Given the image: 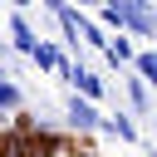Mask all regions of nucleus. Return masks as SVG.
<instances>
[{"label": "nucleus", "mask_w": 157, "mask_h": 157, "mask_svg": "<svg viewBox=\"0 0 157 157\" xmlns=\"http://www.w3.org/2000/svg\"><path fill=\"white\" fill-rule=\"evenodd\" d=\"M10 29H15V44H20V49H29V54H34V49H39V44H34V34H29V25H25V20H15V25H10Z\"/></svg>", "instance_id": "1"}, {"label": "nucleus", "mask_w": 157, "mask_h": 157, "mask_svg": "<svg viewBox=\"0 0 157 157\" xmlns=\"http://www.w3.org/2000/svg\"><path fill=\"white\" fill-rule=\"evenodd\" d=\"M69 113H74V123H78V128H93V123H98V113H93L88 103H78V98H74V108H69Z\"/></svg>", "instance_id": "2"}, {"label": "nucleus", "mask_w": 157, "mask_h": 157, "mask_svg": "<svg viewBox=\"0 0 157 157\" xmlns=\"http://www.w3.org/2000/svg\"><path fill=\"white\" fill-rule=\"evenodd\" d=\"M74 83H78L83 93H98V78H93V74H83V69H74Z\"/></svg>", "instance_id": "3"}, {"label": "nucleus", "mask_w": 157, "mask_h": 157, "mask_svg": "<svg viewBox=\"0 0 157 157\" xmlns=\"http://www.w3.org/2000/svg\"><path fill=\"white\" fill-rule=\"evenodd\" d=\"M34 59H39L44 69H54V64H59V54H54V49H34Z\"/></svg>", "instance_id": "4"}, {"label": "nucleus", "mask_w": 157, "mask_h": 157, "mask_svg": "<svg viewBox=\"0 0 157 157\" xmlns=\"http://www.w3.org/2000/svg\"><path fill=\"white\" fill-rule=\"evenodd\" d=\"M137 64H142V74H152V78H157V54H142Z\"/></svg>", "instance_id": "5"}, {"label": "nucleus", "mask_w": 157, "mask_h": 157, "mask_svg": "<svg viewBox=\"0 0 157 157\" xmlns=\"http://www.w3.org/2000/svg\"><path fill=\"white\" fill-rule=\"evenodd\" d=\"M0 103H5V108L15 103V88H10V83H0Z\"/></svg>", "instance_id": "6"}, {"label": "nucleus", "mask_w": 157, "mask_h": 157, "mask_svg": "<svg viewBox=\"0 0 157 157\" xmlns=\"http://www.w3.org/2000/svg\"><path fill=\"white\" fill-rule=\"evenodd\" d=\"M78 5H83V0H78Z\"/></svg>", "instance_id": "7"}]
</instances>
